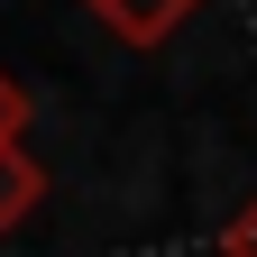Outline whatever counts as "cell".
<instances>
[{
  "label": "cell",
  "mask_w": 257,
  "mask_h": 257,
  "mask_svg": "<svg viewBox=\"0 0 257 257\" xmlns=\"http://www.w3.org/2000/svg\"><path fill=\"white\" fill-rule=\"evenodd\" d=\"M37 202H46V175H37V156H28V147H0V239H10V230H19V220L37 211Z\"/></svg>",
  "instance_id": "cell-1"
},
{
  "label": "cell",
  "mask_w": 257,
  "mask_h": 257,
  "mask_svg": "<svg viewBox=\"0 0 257 257\" xmlns=\"http://www.w3.org/2000/svg\"><path fill=\"white\" fill-rule=\"evenodd\" d=\"M92 10H101L119 37H128V46H156V37H166V28L193 10V0H92Z\"/></svg>",
  "instance_id": "cell-2"
},
{
  "label": "cell",
  "mask_w": 257,
  "mask_h": 257,
  "mask_svg": "<svg viewBox=\"0 0 257 257\" xmlns=\"http://www.w3.org/2000/svg\"><path fill=\"white\" fill-rule=\"evenodd\" d=\"M19 128H28V83L0 74V147H19Z\"/></svg>",
  "instance_id": "cell-3"
},
{
  "label": "cell",
  "mask_w": 257,
  "mask_h": 257,
  "mask_svg": "<svg viewBox=\"0 0 257 257\" xmlns=\"http://www.w3.org/2000/svg\"><path fill=\"white\" fill-rule=\"evenodd\" d=\"M230 257H257V211H248V220H230Z\"/></svg>",
  "instance_id": "cell-4"
}]
</instances>
